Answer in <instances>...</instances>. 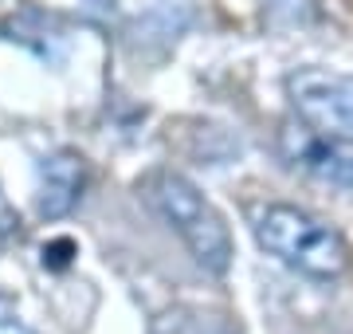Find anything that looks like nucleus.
Masks as SVG:
<instances>
[{
    "label": "nucleus",
    "mask_w": 353,
    "mask_h": 334,
    "mask_svg": "<svg viewBox=\"0 0 353 334\" xmlns=\"http://www.w3.org/2000/svg\"><path fill=\"white\" fill-rule=\"evenodd\" d=\"M252 232L267 256H275L306 279L334 283L350 268V244L341 240V232L299 205L271 201L252 208Z\"/></svg>",
    "instance_id": "obj_2"
},
{
    "label": "nucleus",
    "mask_w": 353,
    "mask_h": 334,
    "mask_svg": "<svg viewBox=\"0 0 353 334\" xmlns=\"http://www.w3.org/2000/svg\"><path fill=\"white\" fill-rule=\"evenodd\" d=\"M16 232H20V213H16L12 201L0 189V236H16Z\"/></svg>",
    "instance_id": "obj_6"
},
{
    "label": "nucleus",
    "mask_w": 353,
    "mask_h": 334,
    "mask_svg": "<svg viewBox=\"0 0 353 334\" xmlns=\"http://www.w3.org/2000/svg\"><path fill=\"white\" fill-rule=\"evenodd\" d=\"M145 197L150 205L161 213V220L185 240L192 259L201 264L208 275H224L232 268V232L220 208L173 169H161L145 181Z\"/></svg>",
    "instance_id": "obj_3"
},
{
    "label": "nucleus",
    "mask_w": 353,
    "mask_h": 334,
    "mask_svg": "<svg viewBox=\"0 0 353 334\" xmlns=\"http://www.w3.org/2000/svg\"><path fill=\"white\" fill-rule=\"evenodd\" d=\"M71 252H75V244L71 240H55V244L43 248V264H51V268H67V259H71Z\"/></svg>",
    "instance_id": "obj_5"
},
{
    "label": "nucleus",
    "mask_w": 353,
    "mask_h": 334,
    "mask_svg": "<svg viewBox=\"0 0 353 334\" xmlns=\"http://www.w3.org/2000/svg\"><path fill=\"white\" fill-rule=\"evenodd\" d=\"M87 185V166L75 150H59L39 161V193H36V208L43 220H63L71 208L79 205Z\"/></svg>",
    "instance_id": "obj_4"
},
{
    "label": "nucleus",
    "mask_w": 353,
    "mask_h": 334,
    "mask_svg": "<svg viewBox=\"0 0 353 334\" xmlns=\"http://www.w3.org/2000/svg\"><path fill=\"white\" fill-rule=\"evenodd\" d=\"M0 334H36V331H32V326H24L16 315H0Z\"/></svg>",
    "instance_id": "obj_7"
},
{
    "label": "nucleus",
    "mask_w": 353,
    "mask_h": 334,
    "mask_svg": "<svg viewBox=\"0 0 353 334\" xmlns=\"http://www.w3.org/2000/svg\"><path fill=\"white\" fill-rule=\"evenodd\" d=\"M290 115L279 150L294 169L353 189V75L330 67H299L287 75Z\"/></svg>",
    "instance_id": "obj_1"
}]
</instances>
